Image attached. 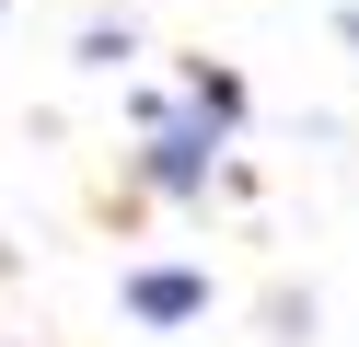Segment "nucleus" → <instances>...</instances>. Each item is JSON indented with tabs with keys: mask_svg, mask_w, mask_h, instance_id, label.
<instances>
[{
	"mask_svg": "<svg viewBox=\"0 0 359 347\" xmlns=\"http://www.w3.org/2000/svg\"><path fill=\"white\" fill-rule=\"evenodd\" d=\"M209 162H220V128H209V116H186V128H151L140 174L163 185V197H209Z\"/></svg>",
	"mask_w": 359,
	"mask_h": 347,
	"instance_id": "f257e3e1",
	"label": "nucleus"
},
{
	"mask_svg": "<svg viewBox=\"0 0 359 347\" xmlns=\"http://www.w3.org/2000/svg\"><path fill=\"white\" fill-rule=\"evenodd\" d=\"M128 313H140V324H197V313H209V266H128Z\"/></svg>",
	"mask_w": 359,
	"mask_h": 347,
	"instance_id": "f03ea898",
	"label": "nucleus"
},
{
	"mask_svg": "<svg viewBox=\"0 0 359 347\" xmlns=\"http://www.w3.org/2000/svg\"><path fill=\"white\" fill-rule=\"evenodd\" d=\"M186 104L209 116V128H243V81H232V69H209V58L186 69Z\"/></svg>",
	"mask_w": 359,
	"mask_h": 347,
	"instance_id": "7ed1b4c3",
	"label": "nucleus"
},
{
	"mask_svg": "<svg viewBox=\"0 0 359 347\" xmlns=\"http://www.w3.org/2000/svg\"><path fill=\"white\" fill-rule=\"evenodd\" d=\"M266 336L302 347V336H313V290H278V301H266Z\"/></svg>",
	"mask_w": 359,
	"mask_h": 347,
	"instance_id": "20e7f679",
	"label": "nucleus"
},
{
	"mask_svg": "<svg viewBox=\"0 0 359 347\" xmlns=\"http://www.w3.org/2000/svg\"><path fill=\"white\" fill-rule=\"evenodd\" d=\"M128 58V23H81V69H116Z\"/></svg>",
	"mask_w": 359,
	"mask_h": 347,
	"instance_id": "39448f33",
	"label": "nucleus"
},
{
	"mask_svg": "<svg viewBox=\"0 0 359 347\" xmlns=\"http://www.w3.org/2000/svg\"><path fill=\"white\" fill-rule=\"evenodd\" d=\"M348 46H359V0H348Z\"/></svg>",
	"mask_w": 359,
	"mask_h": 347,
	"instance_id": "423d86ee",
	"label": "nucleus"
}]
</instances>
